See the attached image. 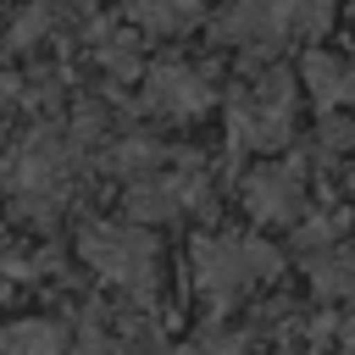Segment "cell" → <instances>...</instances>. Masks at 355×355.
Instances as JSON below:
<instances>
[{
  "mask_svg": "<svg viewBox=\"0 0 355 355\" xmlns=\"http://www.w3.org/2000/svg\"><path fill=\"white\" fill-rule=\"evenodd\" d=\"M78 250H83V261H89L94 272H105V277L122 283L128 294L144 300V294L155 288V244H150V233L100 222V227H89V233L78 239Z\"/></svg>",
  "mask_w": 355,
  "mask_h": 355,
  "instance_id": "6da1fadb",
  "label": "cell"
},
{
  "mask_svg": "<svg viewBox=\"0 0 355 355\" xmlns=\"http://www.w3.org/2000/svg\"><path fill=\"white\" fill-rule=\"evenodd\" d=\"M277 272V255L266 244H244V239H200L194 244V277L211 300H233L244 283L255 277H272Z\"/></svg>",
  "mask_w": 355,
  "mask_h": 355,
  "instance_id": "7a4b0ae2",
  "label": "cell"
},
{
  "mask_svg": "<svg viewBox=\"0 0 355 355\" xmlns=\"http://www.w3.org/2000/svg\"><path fill=\"white\" fill-rule=\"evenodd\" d=\"M205 100H211V89H205L189 67H155V72H150V105H155V111L194 116V111H205Z\"/></svg>",
  "mask_w": 355,
  "mask_h": 355,
  "instance_id": "3957f363",
  "label": "cell"
},
{
  "mask_svg": "<svg viewBox=\"0 0 355 355\" xmlns=\"http://www.w3.org/2000/svg\"><path fill=\"white\" fill-rule=\"evenodd\" d=\"M61 349H67V338L44 316H22V322L0 327V355H61Z\"/></svg>",
  "mask_w": 355,
  "mask_h": 355,
  "instance_id": "277c9868",
  "label": "cell"
},
{
  "mask_svg": "<svg viewBox=\"0 0 355 355\" xmlns=\"http://www.w3.org/2000/svg\"><path fill=\"white\" fill-rule=\"evenodd\" d=\"M244 200H250V211L255 216H266V222H277V216H288L294 211V172H255L250 183H244Z\"/></svg>",
  "mask_w": 355,
  "mask_h": 355,
  "instance_id": "5b68a950",
  "label": "cell"
},
{
  "mask_svg": "<svg viewBox=\"0 0 355 355\" xmlns=\"http://www.w3.org/2000/svg\"><path fill=\"white\" fill-rule=\"evenodd\" d=\"M316 288H322V294H355V255H327V261H316Z\"/></svg>",
  "mask_w": 355,
  "mask_h": 355,
  "instance_id": "8992f818",
  "label": "cell"
},
{
  "mask_svg": "<svg viewBox=\"0 0 355 355\" xmlns=\"http://www.w3.org/2000/svg\"><path fill=\"white\" fill-rule=\"evenodd\" d=\"M128 17H139L144 28H172V22H178L166 0H128Z\"/></svg>",
  "mask_w": 355,
  "mask_h": 355,
  "instance_id": "52a82bcc",
  "label": "cell"
},
{
  "mask_svg": "<svg viewBox=\"0 0 355 355\" xmlns=\"http://www.w3.org/2000/svg\"><path fill=\"white\" fill-rule=\"evenodd\" d=\"M44 22H50V6H33L28 17H17V28H11V39H17V44H33V39L44 33Z\"/></svg>",
  "mask_w": 355,
  "mask_h": 355,
  "instance_id": "ba28073f",
  "label": "cell"
},
{
  "mask_svg": "<svg viewBox=\"0 0 355 355\" xmlns=\"http://www.w3.org/2000/svg\"><path fill=\"white\" fill-rule=\"evenodd\" d=\"M166 6H172V17H178V22H183V17H194V11H200V0H166Z\"/></svg>",
  "mask_w": 355,
  "mask_h": 355,
  "instance_id": "9c48e42d",
  "label": "cell"
},
{
  "mask_svg": "<svg viewBox=\"0 0 355 355\" xmlns=\"http://www.w3.org/2000/svg\"><path fill=\"white\" fill-rule=\"evenodd\" d=\"M344 344H349V355H355V322H349V327H344Z\"/></svg>",
  "mask_w": 355,
  "mask_h": 355,
  "instance_id": "30bf717a",
  "label": "cell"
},
{
  "mask_svg": "<svg viewBox=\"0 0 355 355\" xmlns=\"http://www.w3.org/2000/svg\"><path fill=\"white\" fill-rule=\"evenodd\" d=\"M178 355H205V349H200V344H194V349H178Z\"/></svg>",
  "mask_w": 355,
  "mask_h": 355,
  "instance_id": "8fae6325",
  "label": "cell"
}]
</instances>
